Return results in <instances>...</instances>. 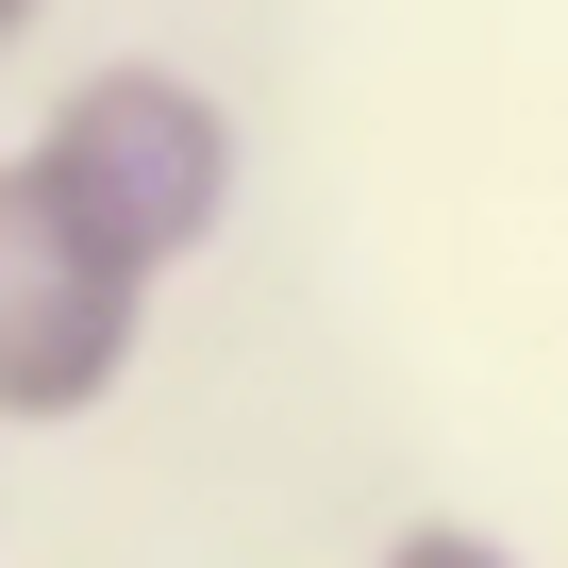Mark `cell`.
I'll use <instances>...</instances> for the list:
<instances>
[{
	"instance_id": "2",
	"label": "cell",
	"mask_w": 568,
	"mask_h": 568,
	"mask_svg": "<svg viewBox=\"0 0 568 568\" xmlns=\"http://www.w3.org/2000/svg\"><path fill=\"white\" fill-rule=\"evenodd\" d=\"M34 168H51L118 251H151V267H184V251L234 217V118H217L184 68H84V84L51 101Z\"/></svg>"
},
{
	"instance_id": "1",
	"label": "cell",
	"mask_w": 568,
	"mask_h": 568,
	"mask_svg": "<svg viewBox=\"0 0 568 568\" xmlns=\"http://www.w3.org/2000/svg\"><path fill=\"white\" fill-rule=\"evenodd\" d=\"M151 251H118L34 151H0V418H101L151 335Z\"/></svg>"
},
{
	"instance_id": "4",
	"label": "cell",
	"mask_w": 568,
	"mask_h": 568,
	"mask_svg": "<svg viewBox=\"0 0 568 568\" xmlns=\"http://www.w3.org/2000/svg\"><path fill=\"white\" fill-rule=\"evenodd\" d=\"M18 18H34V0H0V34H18Z\"/></svg>"
},
{
	"instance_id": "3",
	"label": "cell",
	"mask_w": 568,
	"mask_h": 568,
	"mask_svg": "<svg viewBox=\"0 0 568 568\" xmlns=\"http://www.w3.org/2000/svg\"><path fill=\"white\" fill-rule=\"evenodd\" d=\"M385 568H518V551H485V535H452V518H418V535H402Z\"/></svg>"
}]
</instances>
